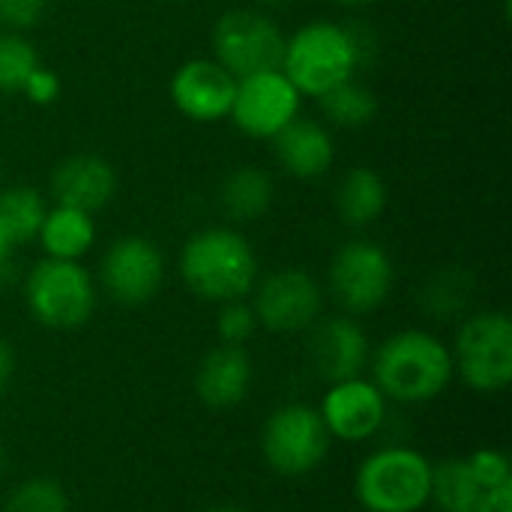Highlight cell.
<instances>
[{
  "label": "cell",
  "instance_id": "18",
  "mask_svg": "<svg viewBox=\"0 0 512 512\" xmlns=\"http://www.w3.org/2000/svg\"><path fill=\"white\" fill-rule=\"evenodd\" d=\"M276 162L297 180H315L327 174L336 162V144L327 126L294 117L276 138H273Z\"/></svg>",
  "mask_w": 512,
  "mask_h": 512
},
{
  "label": "cell",
  "instance_id": "36",
  "mask_svg": "<svg viewBox=\"0 0 512 512\" xmlns=\"http://www.w3.org/2000/svg\"><path fill=\"white\" fill-rule=\"evenodd\" d=\"M333 3H339V6H369L375 0H333Z\"/></svg>",
  "mask_w": 512,
  "mask_h": 512
},
{
  "label": "cell",
  "instance_id": "27",
  "mask_svg": "<svg viewBox=\"0 0 512 512\" xmlns=\"http://www.w3.org/2000/svg\"><path fill=\"white\" fill-rule=\"evenodd\" d=\"M6 512H69V498L57 480L30 477L12 489Z\"/></svg>",
  "mask_w": 512,
  "mask_h": 512
},
{
  "label": "cell",
  "instance_id": "14",
  "mask_svg": "<svg viewBox=\"0 0 512 512\" xmlns=\"http://www.w3.org/2000/svg\"><path fill=\"white\" fill-rule=\"evenodd\" d=\"M237 78L216 60L195 57L186 60L174 75H171V102L174 108L195 120V123H219L231 114Z\"/></svg>",
  "mask_w": 512,
  "mask_h": 512
},
{
  "label": "cell",
  "instance_id": "30",
  "mask_svg": "<svg viewBox=\"0 0 512 512\" xmlns=\"http://www.w3.org/2000/svg\"><path fill=\"white\" fill-rule=\"evenodd\" d=\"M48 0H0V30L24 33L33 30L45 15Z\"/></svg>",
  "mask_w": 512,
  "mask_h": 512
},
{
  "label": "cell",
  "instance_id": "20",
  "mask_svg": "<svg viewBox=\"0 0 512 512\" xmlns=\"http://www.w3.org/2000/svg\"><path fill=\"white\" fill-rule=\"evenodd\" d=\"M276 201L273 177L258 165L234 168L219 186V207L231 222H258Z\"/></svg>",
  "mask_w": 512,
  "mask_h": 512
},
{
  "label": "cell",
  "instance_id": "32",
  "mask_svg": "<svg viewBox=\"0 0 512 512\" xmlns=\"http://www.w3.org/2000/svg\"><path fill=\"white\" fill-rule=\"evenodd\" d=\"M474 512H512V483L486 489L480 495V504Z\"/></svg>",
  "mask_w": 512,
  "mask_h": 512
},
{
  "label": "cell",
  "instance_id": "6",
  "mask_svg": "<svg viewBox=\"0 0 512 512\" xmlns=\"http://www.w3.org/2000/svg\"><path fill=\"white\" fill-rule=\"evenodd\" d=\"M453 369L477 393H501L512 381V321L507 312L471 315L453 348Z\"/></svg>",
  "mask_w": 512,
  "mask_h": 512
},
{
  "label": "cell",
  "instance_id": "26",
  "mask_svg": "<svg viewBox=\"0 0 512 512\" xmlns=\"http://www.w3.org/2000/svg\"><path fill=\"white\" fill-rule=\"evenodd\" d=\"M42 66L33 42L24 33L0 30V93H21L27 78Z\"/></svg>",
  "mask_w": 512,
  "mask_h": 512
},
{
  "label": "cell",
  "instance_id": "1",
  "mask_svg": "<svg viewBox=\"0 0 512 512\" xmlns=\"http://www.w3.org/2000/svg\"><path fill=\"white\" fill-rule=\"evenodd\" d=\"M180 276L186 288L207 303L243 300L258 285V258L240 231L213 225L186 240L180 252Z\"/></svg>",
  "mask_w": 512,
  "mask_h": 512
},
{
  "label": "cell",
  "instance_id": "22",
  "mask_svg": "<svg viewBox=\"0 0 512 512\" xmlns=\"http://www.w3.org/2000/svg\"><path fill=\"white\" fill-rule=\"evenodd\" d=\"M45 213H48V204L39 195V189L24 186V183L0 189V228L12 249L36 240Z\"/></svg>",
  "mask_w": 512,
  "mask_h": 512
},
{
  "label": "cell",
  "instance_id": "16",
  "mask_svg": "<svg viewBox=\"0 0 512 512\" xmlns=\"http://www.w3.org/2000/svg\"><path fill=\"white\" fill-rule=\"evenodd\" d=\"M309 357L315 372L327 384L351 381L366 372L369 363V339L363 327L354 318H327L315 324L312 342H309Z\"/></svg>",
  "mask_w": 512,
  "mask_h": 512
},
{
  "label": "cell",
  "instance_id": "19",
  "mask_svg": "<svg viewBox=\"0 0 512 512\" xmlns=\"http://www.w3.org/2000/svg\"><path fill=\"white\" fill-rule=\"evenodd\" d=\"M36 240H39L45 258L81 261L96 243V222L84 210L54 204V207H48Z\"/></svg>",
  "mask_w": 512,
  "mask_h": 512
},
{
  "label": "cell",
  "instance_id": "28",
  "mask_svg": "<svg viewBox=\"0 0 512 512\" xmlns=\"http://www.w3.org/2000/svg\"><path fill=\"white\" fill-rule=\"evenodd\" d=\"M258 330V318L255 309L243 300H228L219 303L216 312V336L222 345H246Z\"/></svg>",
  "mask_w": 512,
  "mask_h": 512
},
{
  "label": "cell",
  "instance_id": "13",
  "mask_svg": "<svg viewBox=\"0 0 512 512\" xmlns=\"http://www.w3.org/2000/svg\"><path fill=\"white\" fill-rule=\"evenodd\" d=\"M321 420L330 432V438L363 444L375 438L387 423V396L378 390L375 381L351 378L330 384L324 402H321Z\"/></svg>",
  "mask_w": 512,
  "mask_h": 512
},
{
  "label": "cell",
  "instance_id": "31",
  "mask_svg": "<svg viewBox=\"0 0 512 512\" xmlns=\"http://www.w3.org/2000/svg\"><path fill=\"white\" fill-rule=\"evenodd\" d=\"M33 105H51V102H57V96H60V78L48 69V66H39L30 78H27V84H24V90H21Z\"/></svg>",
  "mask_w": 512,
  "mask_h": 512
},
{
  "label": "cell",
  "instance_id": "2",
  "mask_svg": "<svg viewBox=\"0 0 512 512\" xmlns=\"http://www.w3.org/2000/svg\"><path fill=\"white\" fill-rule=\"evenodd\" d=\"M372 369L378 390L402 405H423L438 399L456 375L453 351L426 330L393 333L378 348Z\"/></svg>",
  "mask_w": 512,
  "mask_h": 512
},
{
  "label": "cell",
  "instance_id": "8",
  "mask_svg": "<svg viewBox=\"0 0 512 512\" xmlns=\"http://www.w3.org/2000/svg\"><path fill=\"white\" fill-rule=\"evenodd\" d=\"M330 432L321 414L309 405H282L261 432V453L282 477L312 474L330 453Z\"/></svg>",
  "mask_w": 512,
  "mask_h": 512
},
{
  "label": "cell",
  "instance_id": "9",
  "mask_svg": "<svg viewBox=\"0 0 512 512\" xmlns=\"http://www.w3.org/2000/svg\"><path fill=\"white\" fill-rule=\"evenodd\" d=\"M393 261L372 240L345 243L330 264V291L336 303L351 315H369L381 309L393 291Z\"/></svg>",
  "mask_w": 512,
  "mask_h": 512
},
{
  "label": "cell",
  "instance_id": "29",
  "mask_svg": "<svg viewBox=\"0 0 512 512\" xmlns=\"http://www.w3.org/2000/svg\"><path fill=\"white\" fill-rule=\"evenodd\" d=\"M468 468L474 474V480L480 483V489H495V486H504V483H512V468L507 453L501 450H477L468 456Z\"/></svg>",
  "mask_w": 512,
  "mask_h": 512
},
{
  "label": "cell",
  "instance_id": "15",
  "mask_svg": "<svg viewBox=\"0 0 512 512\" xmlns=\"http://www.w3.org/2000/svg\"><path fill=\"white\" fill-rule=\"evenodd\" d=\"M51 195H54V204L75 207L93 216L114 201L117 171L105 156H96V153L66 156L54 165Z\"/></svg>",
  "mask_w": 512,
  "mask_h": 512
},
{
  "label": "cell",
  "instance_id": "7",
  "mask_svg": "<svg viewBox=\"0 0 512 512\" xmlns=\"http://www.w3.org/2000/svg\"><path fill=\"white\" fill-rule=\"evenodd\" d=\"M285 33L261 9H228L213 24V60L234 78L279 69Z\"/></svg>",
  "mask_w": 512,
  "mask_h": 512
},
{
  "label": "cell",
  "instance_id": "38",
  "mask_svg": "<svg viewBox=\"0 0 512 512\" xmlns=\"http://www.w3.org/2000/svg\"><path fill=\"white\" fill-rule=\"evenodd\" d=\"M0 468H3V453H0Z\"/></svg>",
  "mask_w": 512,
  "mask_h": 512
},
{
  "label": "cell",
  "instance_id": "3",
  "mask_svg": "<svg viewBox=\"0 0 512 512\" xmlns=\"http://www.w3.org/2000/svg\"><path fill=\"white\" fill-rule=\"evenodd\" d=\"M279 69L300 90V96L318 99L327 90L357 75L360 54H357L348 24L309 21L294 36H285Z\"/></svg>",
  "mask_w": 512,
  "mask_h": 512
},
{
  "label": "cell",
  "instance_id": "33",
  "mask_svg": "<svg viewBox=\"0 0 512 512\" xmlns=\"http://www.w3.org/2000/svg\"><path fill=\"white\" fill-rule=\"evenodd\" d=\"M12 366H15V357H12V345L6 339H0V393L6 390L9 378H12Z\"/></svg>",
  "mask_w": 512,
  "mask_h": 512
},
{
  "label": "cell",
  "instance_id": "24",
  "mask_svg": "<svg viewBox=\"0 0 512 512\" xmlns=\"http://www.w3.org/2000/svg\"><path fill=\"white\" fill-rule=\"evenodd\" d=\"M318 102H321L324 117L342 129H363L378 114V96L354 78L327 90L324 96H318Z\"/></svg>",
  "mask_w": 512,
  "mask_h": 512
},
{
  "label": "cell",
  "instance_id": "5",
  "mask_svg": "<svg viewBox=\"0 0 512 512\" xmlns=\"http://www.w3.org/2000/svg\"><path fill=\"white\" fill-rule=\"evenodd\" d=\"M24 300L42 327L78 330L96 309V282L81 261L42 258L24 282Z\"/></svg>",
  "mask_w": 512,
  "mask_h": 512
},
{
  "label": "cell",
  "instance_id": "37",
  "mask_svg": "<svg viewBox=\"0 0 512 512\" xmlns=\"http://www.w3.org/2000/svg\"><path fill=\"white\" fill-rule=\"evenodd\" d=\"M261 3H264V6H285L288 0H261Z\"/></svg>",
  "mask_w": 512,
  "mask_h": 512
},
{
  "label": "cell",
  "instance_id": "12",
  "mask_svg": "<svg viewBox=\"0 0 512 512\" xmlns=\"http://www.w3.org/2000/svg\"><path fill=\"white\" fill-rule=\"evenodd\" d=\"M255 291V318L258 327H267L273 333H303L318 324L324 297L321 285L297 267H285L270 273Z\"/></svg>",
  "mask_w": 512,
  "mask_h": 512
},
{
  "label": "cell",
  "instance_id": "23",
  "mask_svg": "<svg viewBox=\"0 0 512 512\" xmlns=\"http://www.w3.org/2000/svg\"><path fill=\"white\" fill-rule=\"evenodd\" d=\"M480 483L474 480L468 459H444L432 465V492L429 501L441 512H474L480 504Z\"/></svg>",
  "mask_w": 512,
  "mask_h": 512
},
{
  "label": "cell",
  "instance_id": "17",
  "mask_svg": "<svg viewBox=\"0 0 512 512\" xmlns=\"http://www.w3.org/2000/svg\"><path fill=\"white\" fill-rule=\"evenodd\" d=\"M252 387V357L243 345H219L198 363L195 393L207 408L228 411L246 399Z\"/></svg>",
  "mask_w": 512,
  "mask_h": 512
},
{
  "label": "cell",
  "instance_id": "35",
  "mask_svg": "<svg viewBox=\"0 0 512 512\" xmlns=\"http://www.w3.org/2000/svg\"><path fill=\"white\" fill-rule=\"evenodd\" d=\"M204 512H246L243 507H234V504H216V507H210V510Z\"/></svg>",
  "mask_w": 512,
  "mask_h": 512
},
{
  "label": "cell",
  "instance_id": "4",
  "mask_svg": "<svg viewBox=\"0 0 512 512\" xmlns=\"http://www.w3.org/2000/svg\"><path fill=\"white\" fill-rule=\"evenodd\" d=\"M354 492L366 512H420L432 492V462L411 447H384L360 465Z\"/></svg>",
  "mask_w": 512,
  "mask_h": 512
},
{
  "label": "cell",
  "instance_id": "25",
  "mask_svg": "<svg viewBox=\"0 0 512 512\" xmlns=\"http://www.w3.org/2000/svg\"><path fill=\"white\" fill-rule=\"evenodd\" d=\"M471 294H474L471 273H465L459 267H447V270H438L426 282V288H423V309L432 318H456V315H462L468 309Z\"/></svg>",
  "mask_w": 512,
  "mask_h": 512
},
{
  "label": "cell",
  "instance_id": "11",
  "mask_svg": "<svg viewBox=\"0 0 512 512\" xmlns=\"http://www.w3.org/2000/svg\"><path fill=\"white\" fill-rule=\"evenodd\" d=\"M99 279L114 303L144 306L159 294L165 282V255L153 240L141 234L117 237L102 258Z\"/></svg>",
  "mask_w": 512,
  "mask_h": 512
},
{
  "label": "cell",
  "instance_id": "21",
  "mask_svg": "<svg viewBox=\"0 0 512 512\" xmlns=\"http://www.w3.org/2000/svg\"><path fill=\"white\" fill-rule=\"evenodd\" d=\"M387 210V183L378 171L351 168L336 186V213L348 228H369Z\"/></svg>",
  "mask_w": 512,
  "mask_h": 512
},
{
  "label": "cell",
  "instance_id": "34",
  "mask_svg": "<svg viewBox=\"0 0 512 512\" xmlns=\"http://www.w3.org/2000/svg\"><path fill=\"white\" fill-rule=\"evenodd\" d=\"M9 255H12V246H9V240H6V234L0 228V276L9 270Z\"/></svg>",
  "mask_w": 512,
  "mask_h": 512
},
{
  "label": "cell",
  "instance_id": "10",
  "mask_svg": "<svg viewBox=\"0 0 512 512\" xmlns=\"http://www.w3.org/2000/svg\"><path fill=\"white\" fill-rule=\"evenodd\" d=\"M300 90L285 78L282 69L255 72L237 78L231 120L234 126L258 141H273L294 117H300Z\"/></svg>",
  "mask_w": 512,
  "mask_h": 512
}]
</instances>
